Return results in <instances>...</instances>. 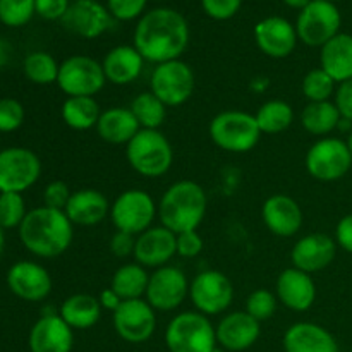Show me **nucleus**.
I'll use <instances>...</instances> for the list:
<instances>
[{
	"label": "nucleus",
	"instance_id": "f257e3e1",
	"mask_svg": "<svg viewBox=\"0 0 352 352\" xmlns=\"http://www.w3.org/2000/svg\"><path fill=\"white\" fill-rule=\"evenodd\" d=\"M188 45V21L181 12L167 7L143 14L134 30V47L144 60L155 65L181 58Z\"/></svg>",
	"mask_w": 352,
	"mask_h": 352
},
{
	"label": "nucleus",
	"instance_id": "f03ea898",
	"mask_svg": "<svg viewBox=\"0 0 352 352\" xmlns=\"http://www.w3.org/2000/svg\"><path fill=\"white\" fill-rule=\"evenodd\" d=\"M74 239V226L65 212L38 206L19 226V241L33 256L50 260L64 254Z\"/></svg>",
	"mask_w": 352,
	"mask_h": 352
},
{
	"label": "nucleus",
	"instance_id": "7ed1b4c3",
	"mask_svg": "<svg viewBox=\"0 0 352 352\" xmlns=\"http://www.w3.org/2000/svg\"><path fill=\"white\" fill-rule=\"evenodd\" d=\"M208 198L198 182L177 181L158 201V220L174 234L198 230L206 215Z\"/></svg>",
	"mask_w": 352,
	"mask_h": 352
},
{
	"label": "nucleus",
	"instance_id": "20e7f679",
	"mask_svg": "<svg viewBox=\"0 0 352 352\" xmlns=\"http://www.w3.org/2000/svg\"><path fill=\"white\" fill-rule=\"evenodd\" d=\"M126 158L136 174L158 179L170 170L174 150L160 129H141L126 144Z\"/></svg>",
	"mask_w": 352,
	"mask_h": 352
},
{
	"label": "nucleus",
	"instance_id": "39448f33",
	"mask_svg": "<svg viewBox=\"0 0 352 352\" xmlns=\"http://www.w3.org/2000/svg\"><path fill=\"white\" fill-rule=\"evenodd\" d=\"M165 344L170 352H215L217 332L206 315L199 311H182L168 322Z\"/></svg>",
	"mask_w": 352,
	"mask_h": 352
},
{
	"label": "nucleus",
	"instance_id": "423d86ee",
	"mask_svg": "<svg viewBox=\"0 0 352 352\" xmlns=\"http://www.w3.org/2000/svg\"><path fill=\"white\" fill-rule=\"evenodd\" d=\"M208 133L215 146L229 153H248L260 143L261 131L253 113L223 110L212 119Z\"/></svg>",
	"mask_w": 352,
	"mask_h": 352
},
{
	"label": "nucleus",
	"instance_id": "0eeeda50",
	"mask_svg": "<svg viewBox=\"0 0 352 352\" xmlns=\"http://www.w3.org/2000/svg\"><path fill=\"white\" fill-rule=\"evenodd\" d=\"M109 217L116 230L140 236L153 227L158 217V203L143 189H127L112 203Z\"/></svg>",
	"mask_w": 352,
	"mask_h": 352
},
{
	"label": "nucleus",
	"instance_id": "6e6552de",
	"mask_svg": "<svg viewBox=\"0 0 352 352\" xmlns=\"http://www.w3.org/2000/svg\"><path fill=\"white\" fill-rule=\"evenodd\" d=\"M195 85L191 65L181 58L157 64L150 78V91L165 107L184 105L195 93Z\"/></svg>",
	"mask_w": 352,
	"mask_h": 352
},
{
	"label": "nucleus",
	"instance_id": "1a4fd4ad",
	"mask_svg": "<svg viewBox=\"0 0 352 352\" xmlns=\"http://www.w3.org/2000/svg\"><path fill=\"white\" fill-rule=\"evenodd\" d=\"M340 24L342 17L336 3L329 0H311L305 9L299 10L296 31L305 45L322 48L340 33Z\"/></svg>",
	"mask_w": 352,
	"mask_h": 352
},
{
	"label": "nucleus",
	"instance_id": "9d476101",
	"mask_svg": "<svg viewBox=\"0 0 352 352\" xmlns=\"http://www.w3.org/2000/svg\"><path fill=\"white\" fill-rule=\"evenodd\" d=\"M305 164L313 179L320 182H333L349 172L352 155L346 141L327 136L309 146Z\"/></svg>",
	"mask_w": 352,
	"mask_h": 352
},
{
	"label": "nucleus",
	"instance_id": "9b49d317",
	"mask_svg": "<svg viewBox=\"0 0 352 352\" xmlns=\"http://www.w3.org/2000/svg\"><path fill=\"white\" fill-rule=\"evenodd\" d=\"M41 175V160L33 150L9 146L0 150V192L23 195Z\"/></svg>",
	"mask_w": 352,
	"mask_h": 352
},
{
	"label": "nucleus",
	"instance_id": "f8f14e48",
	"mask_svg": "<svg viewBox=\"0 0 352 352\" xmlns=\"http://www.w3.org/2000/svg\"><path fill=\"white\" fill-rule=\"evenodd\" d=\"M102 62L88 55H72L60 64L57 86L67 96H95L105 86Z\"/></svg>",
	"mask_w": 352,
	"mask_h": 352
},
{
	"label": "nucleus",
	"instance_id": "ddd939ff",
	"mask_svg": "<svg viewBox=\"0 0 352 352\" xmlns=\"http://www.w3.org/2000/svg\"><path fill=\"white\" fill-rule=\"evenodd\" d=\"M189 299L196 311L206 316L226 313L234 301V285L219 270H203L189 284Z\"/></svg>",
	"mask_w": 352,
	"mask_h": 352
},
{
	"label": "nucleus",
	"instance_id": "4468645a",
	"mask_svg": "<svg viewBox=\"0 0 352 352\" xmlns=\"http://www.w3.org/2000/svg\"><path fill=\"white\" fill-rule=\"evenodd\" d=\"M189 298V280L184 272L172 265L150 274L144 299L155 311H174Z\"/></svg>",
	"mask_w": 352,
	"mask_h": 352
},
{
	"label": "nucleus",
	"instance_id": "2eb2a0df",
	"mask_svg": "<svg viewBox=\"0 0 352 352\" xmlns=\"http://www.w3.org/2000/svg\"><path fill=\"white\" fill-rule=\"evenodd\" d=\"M113 329L117 336L129 344H143L153 337L157 330V315L146 299L122 301L116 313H112Z\"/></svg>",
	"mask_w": 352,
	"mask_h": 352
},
{
	"label": "nucleus",
	"instance_id": "dca6fc26",
	"mask_svg": "<svg viewBox=\"0 0 352 352\" xmlns=\"http://www.w3.org/2000/svg\"><path fill=\"white\" fill-rule=\"evenodd\" d=\"M7 287L16 298L28 302H40L50 296L54 289L50 274L36 261H17L7 272Z\"/></svg>",
	"mask_w": 352,
	"mask_h": 352
},
{
	"label": "nucleus",
	"instance_id": "f3484780",
	"mask_svg": "<svg viewBox=\"0 0 352 352\" xmlns=\"http://www.w3.org/2000/svg\"><path fill=\"white\" fill-rule=\"evenodd\" d=\"M60 23L72 34L93 40L112 26V14L98 0H74Z\"/></svg>",
	"mask_w": 352,
	"mask_h": 352
},
{
	"label": "nucleus",
	"instance_id": "a211bd4d",
	"mask_svg": "<svg viewBox=\"0 0 352 352\" xmlns=\"http://www.w3.org/2000/svg\"><path fill=\"white\" fill-rule=\"evenodd\" d=\"M177 254V234L167 227H150L143 234L136 236L134 260L144 268L165 267Z\"/></svg>",
	"mask_w": 352,
	"mask_h": 352
},
{
	"label": "nucleus",
	"instance_id": "6ab92c4d",
	"mask_svg": "<svg viewBox=\"0 0 352 352\" xmlns=\"http://www.w3.org/2000/svg\"><path fill=\"white\" fill-rule=\"evenodd\" d=\"M337 254V243L323 232H313L302 236L292 246L291 260L292 267L298 270L313 275L316 272L325 270L332 265Z\"/></svg>",
	"mask_w": 352,
	"mask_h": 352
},
{
	"label": "nucleus",
	"instance_id": "aec40b11",
	"mask_svg": "<svg viewBox=\"0 0 352 352\" xmlns=\"http://www.w3.org/2000/svg\"><path fill=\"white\" fill-rule=\"evenodd\" d=\"M298 31L294 24L280 16L265 17L254 26V41L265 55L272 58H285L298 45Z\"/></svg>",
	"mask_w": 352,
	"mask_h": 352
},
{
	"label": "nucleus",
	"instance_id": "412c9836",
	"mask_svg": "<svg viewBox=\"0 0 352 352\" xmlns=\"http://www.w3.org/2000/svg\"><path fill=\"white\" fill-rule=\"evenodd\" d=\"M261 219L268 232L277 237H292L301 230L305 215L294 198L287 195H274L261 206Z\"/></svg>",
	"mask_w": 352,
	"mask_h": 352
},
{
	"label": "nucleus",
	"instance_id": "4be33fe9",
	"mask_svg": "<svg viewBox=\"0 0 352 352\" xmlns=\"http://www.w3.org/2000/svg\"><path fill=\"white\" fill-rule=\"evenodd\" d=\"M28 344L31 352H71L74 346V330L60 315L47 313L31 327Z\"/></svg>",
	"mask_w": 352,
	"mask_h": 352
},
{
	"label": "nucleus",
	"instance_id": "5701e85b",
	"mask_svg": "<svg viewBox=\"0 0 352 352\" xmlns=\"http://www.w3.org/2000/svg\"><path fill=\"white\" fill-rule=\"evenodd\" d=\"M217 342L222 349L230 352H243L256 344L260 339V322L246 311H232L223 316L215 327Z\"/></svg>",
	"mask_w": 352,
	"mask_h": 352
},
{
	"label": "nucleus",
	"instance_id": "b1692460",
	"mask_svg": "<svg viewBox=\"0 0 352 352\" xmlns=\"http://www.w3.org/2000/svg\"><path fill=\"white\" fill-rule=\"evenodd\" d=\"M275 296L278 302L289 308L291 311L305 313L315 305L316 285L315 280L306 272L298 268H285L277 278L275 284Z\"/></svg>",
	"mask_w": 352,
	"mask_h": 352
},
{
	"label": "nucleus",
	"instance_id": "393cba45",
	"mask_svg": "<svg viewBox=\"0 0 352 352\" xmlns=\"http://www.w3.org/2000/svg\"><path fill=\"white\" fill-rule=\"evenodd\" d=\"M285 352H339L336 337L318 323L299 322L289 327L284 333Z\"/></svg>",
	"mask_w": 352,
	"mask_h": 352
},
{
	"label": "nucleus",
	"instance_id": "a878e982",
	"mask_svg": "<svg viewBox=\"0 0 352 352\" xmlns=\"http://www.w3.org/2000/svg\"><path fill=\"white\" fill-rule=\"evenodd\" d=\"M110 206L112 205L102 191L85 188L72 192L64 212L72 226L93 227L102 223L110 215Z\"/></svg>",
	"mask_w": 352,
	"mask_h": 352
},
{
	"label": "nucleus",
	"instance_id": "bb28decb",
	"mask_svg": "<svg viewBox=\"0 0 352 352\" xmlns=\"http://www.w3.org/2000/svg\"><path fill=\"white\" fill-rule=\"evenodd\" d=\"M144 58L134 45H119L107 52L102 60L107 82L116 86H127L136 81L144 67Z\"/></svg>",
	"mask_w": 352,
	"mask_h": 352
},
{
	"label": "nucleus",
	"instance_id": "cd10ccee",
	"mask_svg": "<svg viewBox=\"0 0 352 352\" xmlns=\"http://www.w3.org/2000/svg\"><path fill=\"white\" fill-rule=\"evenodd\" d=\"M320 67L339 85L352 79V34L339 33L323 45Z\"/></svg>",
	"mask_w": 352,
	"mask_h": 352
},
{
	"label": "nucleus",
	"instance_id": "c85d7f7f",
	"mask_svg": "<svg viewBox=\"0 0 352 352\" xmlns=\"http://www.w3.org/2000/svg\"><path fill=\"white\" fill-rule=\"evenodd\" d=\"M95 129L105 143L127 144L140 133L141 127L131 109L112 107V109L102 110V116H100Z\"/></svg>",
	"mask_w": 352,
	"mask_h": 352
},
{
	"label": "nucleus",
	"instance_id": "c756f323",
	"mask_svg": "<svg viewBox=\"0 0 352 352\" xmlns=\"http://www.w3.org/2000/svg\"><path fill=\"white\" fill-rule=\"evenodd\" d=\"M58 315L72 330H88L98 323L102 306L98 298L91 294H72L64 299Z\"/></svg>",
	"mask_w": 352,
	"mask_h": 352
},
{
	"label": "nucleus",
	"instance_id": "7c9ffc66",
	"mask_svg": "<svg viewBox=\"0 0 352 352\" xmlns=\"http://www.w3.org/2000/svg\"><path fill=\"white\" fill-rule=\"evenodd\" d=\"M65 126L74 131H89L96 127L102 109L95 96H67L60 109Z\"/></svg>",
	"mask_w": 352,
	"mask_h": 352
},
{
	"label": "nucleus",
	"instance_id": "2f4dec72",
	"mask_svg": "<svg viewBox=\"0 0 352 352\" xmlns=\"http://www.w3.org/2000/svg\"><path fill=\"white\" fill-rule=\"evenodd\" d=\"M342 116L333 102L308 103L301 112V124L306 133L327 138L339 127Z\"/></svg>",
	"mask_w": 352,
	"mask_h": 352
},
{
	"label": "nucleus",
	"instance_id": "473e14b6",
	"mask_svg": "<svg viewBox=\"0 0 352 352\" xmlns=\"http://www.w3.org/2000/svg\"><path fill=\"white\" fill-rule=\"evenodd\" d=\"M148 282H150V274L148 268L140 263H124L112 275L110 287L122 298V301L129 299H143L146 294Z\"/></svg>",
	"mask_w": 352,
	"mask_h": 352
},
{
	"label": "nucleus",
	"instance_id": "72a5a7b5",
	"mask_svg": "<svg viewBox=\"0 0 352 352\" xmlns=\"http://www.w3.org/2000/svg\"><path fill=\"white\" fill-rule=\"evenodd\" d=\"M261 134H280L294 122V109L284 100H268L254 113Z\"/></svg>",
	"mask_w": 352,
	"mask_h": 352
},
{
	"label": "nucleus",
	"instance_id": "f704fd0d",
	"mask_svg": "<svg viewBox=\"0 0 352 352\" xmlns=\"http://www.w3.org/2000/svg\"><path fill=\"white\" fill-rule=\"evenodd\" d=\"M131 112L141 129H160L167 117V107L151 91H143L131 102Z\"/></svg>",
	"mask_w": 352,
	"mask_h": 352
},
{
	"label": "nucleus",
	"instance_id": "c9c22d12",
	"mask_svg": "<svg viewBox=\"0 0 352 352\" xmlns=\"http://www.w3.org/2000/svg\"><path fill=\"white\" fill-rule=\"evenodd\" d=\"M60 64L47 52H31L23 62V72L33 85L48 86L57 82Z\"/></svg>",
	"mask_w": 352,
	"mask_h": 352
},
{
	"label": "nucleus",
	"instance_id": "e433bc0d",
	"mask_svg": "<svg viewBox=\"0 0 352 352\" xmlns=\"http://www.w3.org/2000/svg\"><path fill=\"white\" fill-rule=\"evenodd\" d=\"M337 82L322 67L311 69L301 81V91L309 103L329 102L336 93Z\"/></svg>",
	"mask_w": 352,
	"mask_h": 352
},
{
	"label": "nucleus",
	"instance_id": "4c0bfd02",
	"mask_svg": "<svg viewBox=\"0 0 352 352\" xmlns=\"http://www.w3.org/2000/svg\"><path fill=\"white\" fill-rule=\"evenodd\" d=\"M26 215L28 210L23 195H19V192H0V227L3 230L19 229Z\"/></svg>",
	"mask_w": 352,
	"mask_h": 352
},
{
	"label": "nucleus",
	"instance_id": "58836bf2",
	"mask_svg": "<svg viewBox=\"0 0 352 352\" xmlns=\"http://www.w3.org/2000/svg\"><path fill=\"white\" fill-rule=\"evenodd\" d=\"M36 0H0V23L9 28H21L36 14Z\"/></svg>",
	"mask_w": 352,
	"mask_h": 352
},
{
	"label": "nucleus",
	"instance_id": "ea45409f",
	"mask_svg": "<svg viewBox=\"0 0 352 352\" xmlns=\"http://www.w3.org/2000/svg\"><path fill=\"white\" fill-rule=\"evenodd\" d=\"M278 299L268 289H256V291L251 292L246 299V309L244 311L248 315L253 316L256 322H265V320H270L272 316L277 311Z\"/></svg>",
	"mask_w": 352,
	"mask_h": 352
},
{
	"label": "nucleus",
	"instance_id": "a19ab883",
	"mask_svg": "<svg viewBox=\"0 0 352 352\" xmlns=\"http://www.w3.org/2000/svg\"><path fill=\"white\" fill-rule=\"evenodd\" d=\"M24 107L16 98H0V133H14L24 122Z\"/></svg>",
	"mask_w": 352,
	"mask_h": 352
},
{
	"label": "nucleus",
	"instance_id": "79ce46f5",
	"mask_svg": "<svg viewBox=\"0 0 352 352\" xmlns=\"http://www.w3.org/2000/svg\"><path fill=\"white\" fill-rule=\"evenodd\" d=\"M148 0H107V9L119 21H133L143 14Z\"/></svg>",
	"mask_w": 352,
	"mask_h": 352
},
{
	"label": "nucleus",
	"instance_id": "37998d69",
	"mask_svg": "<svg viewBox=\"0 0 352 352\" xmlns=\"http://www.w3.org/2000/svg\"><path fill=\"white\" fill-rule=\"evenodd\" d=\"M71 196L72 191L64 181H52L43 189V206L64 212Z\"/></svg>",
	"mask_w": 352,
	"mask_h": 352
},
{
	"label": "nucleus",
	"instance_id": "c03bdc74",
	"mask_svg": "<svg viewBox=\"0 0 352 352\" xmlns=\"http://www.w3.org/2000/svg\"><path fill=\"white\" fill-rule=\"evenodd\" d=\"M201 6L206 16L217 21H226L236 16L243 6V0H201Z\"/></svg>",
	"mask_w": 352,
	"mask_h": 352
},
{
	"label": "nucleus",
	"instance_id": "a18cd8bd",
	"mask_svg": "<svg viewBox=\"0 0 352 352\" xmlns=\"http://www.w3.org/2000/svg\"><path fill=\"white\" fill-rule=\"evenodd\" d=\"M205 243L199 236L198 230H188V232L177 234V254L186 260H191L201 254Z\"/></svg>",
	"mask_w": 352,
	"mask_h": 352
},
{
	"label": "nucleus",
	"instance_id": "49530a36",
	"mask_svg": "<svg viewBox=\"0 0 352 352\" xmlns=\"http://www.w3.org/2000/svg\"><path fill=\"white\" fill-rule=\"evenodd\" d=\"M36 14L47 21H60L67 12L71 0H36Z\"/></svg>",
	"mask_w": 352,
	"mask_h": 352
},
{
	"label": "nucleus",
	"instance_id": "de8ad7c7",
	"mask_svg": "<svg viewBox=\"0 0 352 352\" xmlns=\"http://www.w3.org/2000/svg\"><path fill=\"white\" fill-rule=\"evenodd\" d=\"M134 248H136V236L127 232H120L117 230L110 239V251L116 258H127L134 256Z\"/></svg>",
	"mask_w": 352,
	"mask_h": 352
},
{
	"label": "nucleus",
	"instance_id": "09e8293b",
	"mask_svg": "<svg viewBox=\"0 0 352 352\" xmlns=\"http://www.w3.org/2000/svg\"><path fill=\"white\" fill-rule=\"evenodd\" d=\"M342 119L352 122V79L346 82H340L339 88L336 89V102Z\"/></svg>",
	"mask_w": 352,
	"mask_h": 352
},
{
	"label": "nucleus",
	"instance_id": "8fccbe9b",
	"mask_svg": "<svg viewBox=\"0 0 352 352\" xmlns=\"http://www.w3.org/2000/svg\"><path fill=\"white\" fill-rule=\"evenodd\" d=\"M336 243L347 253H352V213L342 217L336 227Z\"/></svg>",
	"mask_w": 352,
	"mask_h": 352
},
{
	"label": "nucleus",
	"instance_id": "3c124183",
	"mask_svg": "<svg viewBox=\"0 0 352 352\" xmlns=\"http://www.w3.org/2000/svg\"><path fill=\"white\" fill-rule=\"evenodd\" d=\"M98 301H100V306H102V309H107V311H112V313H116L117 309H119V306L122 305V298H120L112 287H107L105 291L100 292Z\"/></svg>",
	"mask_w": 352,
	"mask_h": 352
},
{
	"label": "nucleus",
	"instance_id": "603ef678",
	"mask_svg": "<svg viewBox=\"0 0 352 352\" xmlns=\"http://www.w3.org/2000/svg\"><path fill=\"white\" fill-rule=\"evenodd\" d=\"M10 55H12V47H10L9 41L0 38V69H3L9 64Z\"/></svg>",
	"mask_w": 352,
	"mask_h": 352
},
{
	"label": "nucleus",
	"instance_id": "864d4df0",
	"mask_svg": "<svg viewBox=\"0 0 352 352\" xmlns=\"http://www.w3.org/2000/svg\"><path fill=\"white\" fill-rule=\"evenodd\" d=\"M282 2H284L285 6L292 7V9H299V10H302V9H305L306 6H308L309 2H311V0H282Z\"/></svg>",
	"mask_w": 352,
	"mask_h": 352
},
{
	"label": "nucleus",
	"instance_id": "5fc2aeb1",
	"mask_svg": "<svg viewBox=\"0 0 352 352\" xmlns=\"http://www.w3.org/2000/svg\"><path fill=\"white\" fill-rule=\"evenodd\" d=\"M3 250H6V230L0 227V258H2Z\"/></svg>",
	"mask_w": 352,
	"mask_h": 352
},
{
	"label": "nucleus",
	"instance_id": "6e6d98bb",
	"mask_svg": "<svg viewBox=\"0 0 352 352\" xmlns=\"http://www.w3.org/2000/svg\"><path fill=\"white\" fill-rule=\"evenodd\" d=\"M347 146H349V151H351V155H352V131H351V134H349V138H347Z\"/></svg>",
	"mask_w": 352,
	"mask_h": 352
},
{
	"label": "nucleus",
	"instance_id": "4d7b16f0",
	"mask_svg": "<svg viewBox=\"0 0 352 352\" xmlns=\"http://www.w3.org/2000/svg\"><path fill=\"white\" fill-rule=\"evenodd\" d=\"M215 352H223L222 349H219V347H217V349H215Z\"/></svg>",
	"mask_w": 352,
	"mask_h": 352
},
{
	"label": "nucleus",
	"instance_id": "13d9d810",
	"mask_svg": "<svg viewBox=\"0 0 352 352\" xmlns=\"http://www.w3.org/2000/svg\"><path fill=\"white\" fill-rule=\"evenodd\" d=\"M329 2H333V3H336V2H337V0H329Z\"/></svg>",
	"mask_w": 352,
	"mask_h": 352
}]
</instances>
